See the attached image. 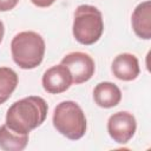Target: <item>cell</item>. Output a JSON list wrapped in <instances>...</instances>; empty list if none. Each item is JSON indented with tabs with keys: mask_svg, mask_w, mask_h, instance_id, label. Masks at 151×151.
Wrapping results in <instances>:
<instances>
[{
	"mask_svg": "<svg viewBox=\"0 0 151 151\" xmlns=\"http://www.w3.org/2000/svg\"><path fill=\"white\" fill-rule=\"evenodd\" d=\"M47 103L39 96H29L13 103L6 113V125L17 133L28 134L47 117Z\"/></svg>",
	"mask_w": 151,
	"mask_h": 151,
	"instance_id": "1",
	"label": "cell"
},
{
	"mask_svg": "<svg viewBox=\"0 0 151 151\" xmlns=\"http://www.w3.org/2000/svg\"><path fill=\"white\" fill-rule=\"evenodd\" d=\"M45 40L33 31H24L15 34L11 41L13 61L22 70H32L39 66L45 55Z\"/></svg>",
	"mask_w": 151,
	"mask_h": 151,
	"instance_id": "2",
	"label": "cell"
},
{
	"mask_svg": "<svg viewBox=\"0 0 151 151\" xmlns=\"http://www.w3.org/2000/svg\"><path fill=\"white\" fill-rule=\"evenodd\" d=\"M52 123L54 129L70 140L84 137L87 127L84 111L73 100H64L54 107Z\"/></svg>",
	"mask_w": 151,
	"mask_h": 151,
	"instance_id": "3",
	"label": "cell"
},
{
	"mask_svg": "<svg viewBox=\"0 0 151 151\" xmlns=\"http://www.w3.org/2000/svg\"><path fill=\"white\" fill-rule=\"evenodd\" d=\"M104 32V20L101 12L92 5H80L74 12L72 33L74 39L81 45H93Z\"/></svg>",
	"mask_w": 151,
	"mask_h": 151,
	"instance_id": "4",
	"label": "cell"
},
{
	"mask_svg": "<svg viewBox=\"0 0 151 151\" xmlns=\"http://www.w3.org/2000/svg\"><path fill=\"white\" fill-rule=\"evenodd\" d=\"M60 64L68 68L72 83L77 85L88 81L96 71L94 60L90 54L84 52H71L61 59Z\"/></svg>",
	"mask_w": 151,
	"mask_h": 151,
	"instance_id": "5",
	"label": "cell"
},
{
	"mask_svg": "<svg viewBox=\"0 0 151 151\" xmlns=\"http://www.w3.org/2000/svg\"><path fill=\"white\" fill-rule=\"evenodd\" d=\"M137 129V122L132 113L119 111L110 116L107 120V132L110 137L118 144H126Z\"/></svg>",
	"mask_w": 151,
	"mask_h": 151,
	"instance_id": "6",
	"label": "cell"
},
{
	"mask_svg": "<svg viewBox=\"0 0 151 151\" xmlns=\"http://www.w3.org/2000/svg\"><path fill=\"white\" fill-rule=\"evenodd\" d=\"M44 90L51 94H59L70 88L72 83V76L68 68L60 64L47 68L41 78Z\"/></svg>",
	"mask_w": 151,
	"mask_h": 151,
	"instance_id": "7",
	"label": "cell"
},
{
	"mask_svg": "<svg viewBox=\"0 0 151 151\" xmlns=\"http://www.w3.org/2000/svg\"><path fill=\"white\" fill-rule=\"evenodd\" d=\"M111 71L117 79L123 81H132L139 76L140 68L138 59L134 54L120 53L113 59Z\"/></svg>",
	"mask_w": 151,
	"mask_h": 151,
	"instance_id": "8",
	"label": "cell"
},
{
	"mask_svg": "<svg viewBox=\"0 0 151 151\" xmlns=\"http://www.w3.org/2000/svg\"><path fill=\"white\" fill-rule=\"evenodd\" d=\"M131 24L133 32L140 39H151V1L146 0L137 5L134 8Z\"/></svg>",
	"mask_w": 151,
	"mask_h": 151,
	"instance_id": "9",
	"label": "cell"
},
{
	"mask_svg": "<svg viewBox=\"0 0 151 151\" xmlns=\"http://www.w3.org/2000/svg\"><path fill=\"white\" fill-rule=\"evenodd\" d=\"M93 100L100 107L111 109L120 103L122 92L116 84L111 81H103L97 84L93 88Z\"/></svg>",
	"mask_w": 151,
	"mask_h": 151,
	"instance_id": "10",
	"label": "cell"
},
{
	"mask_svg": "<svg viewBox=\"0 0 151 151\" xmlns=\"http://www.w3.org/2000/svg\"><path fill=\"white\" fill-rule=\"evenodd\" d=\"M28 134H20L6 124L0 126V149L5 151H21L27 146Z\"/></svg>",
	"mask_w": 151,
	"mask_h": 151,
	"instance_id": "11",
	"label": "cell"
},
{
	"mask_svg": "<svg viewBox=\"0 0 151 151\" xmlns=\"http://www.w3.org/2000/svg\"><path fill=\"white\" fill-rule=\"evenodd\" d=\"M18 74L11 67H0V105L9 99L18 86Z\"/></svg>",
	"mask_w": 151,
	"mask_h": 151,
	"instance_id": "12",
	"label": "cell"
},
{
	"mask_svg": "<svg viewBox=\"0 0 151 151\" xmlns=\"http://www.w3.org/2000/svg\"><path fill=\"white\" fill-rule=\"evenodd\" d=\"M19 0H0V12H7L13 9L18 5Z\"/></svg>",
	"mask_w": 151,
	"mask_h": 151,
	"instance_id": "13",
	"label": "cell"
},
{
	"mask_svg": "<svg viewBox=\"0 0 151 151\" xmlns=\"http://www.w3.org/2000/svg\"><path fill=\"white\" fill-rule=\"evenodd\" d=\"M55 0H31V2L37 6V7H40V8H46V7H50L51 5L54 4Z\"/></svg>",
	"mask_w": 151,
	"mask_h": 151,
	"instance_id": "14",
	"label": "cell"
},
{
	"mask_svg": "<svg viewBox=\"0 0 151 151\" xmlns=\"http://www.w3.org/2000/svg\"><path fill=\"white\" fill-rule=\"evenodd\" d=\"M4 34H5V26H4V22L0 20V44H1V41H2Z\"/></svg>",
	"mask_w": 151,
	"mask_h": 151,
	"instance_id": "15",
	"label": "cell"
}]
</instances>
